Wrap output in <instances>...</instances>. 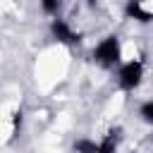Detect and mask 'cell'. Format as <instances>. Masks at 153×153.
I'll use <instances>...</instances> for the list:
<instances>
[{
    "mask_svg": "<svg viewBox=\"0 0 153 153\" xmlns=\"http://www.w3.org/2000/svg\"><path fill=\"white\" fill-rule=\"evenodd\" d=\"M57 5H60V0H43V10H45V12H50V14L57 10Z\"/></svg>",
    "mask_w": 153,
    "mask_h": 153,
    "instance_id": "cell-8",
    "label": "cell"
},
{
    "mask_svg": "<svg viewBox=\"0 0 153 153\" xmlns=\"http://www.w3.org/2000/svg\"><path fill=\"white\" fill-rule=\"evenodd\" d=\"M74 148H76V153H98V146L91 141H79Z\"/></svg>",
    "mask_w": 153,
    "mask_h": 153,
    "instance_id": "cell-6",
    "label": "cell"
},
{
    "mask_svg": "<svg viewBox=\"0 0 153 153\" xmlns=\"http://www.w3.org/2000/svg\"><path fill=\"white\" fill-rule=\"evenodd\" d=\"M53 33H55L60 41H65V43H74V41H79V36H74V33L69 31V26H67L62 19H55V22H53Z\"/></svg>",
    "mask_w": 153,
    "mask_h": 153,
    "instance_id": "cell-3",
    "label": "cell"
},
{
    "mask_svg": "<svg viewBox=\"0 0 153 153\" xmlns=\"http://www.w3.org/2000/svg\"><path fill=\"white\" fill-rule=\"evenodd\" d=\"M93 57H96L100 65H115L117 57H120V43H117V38H115V36H108V38L96 48Z\"/></svg>",
    "mask_w": 153,
    "mask_h": 153,
    "instance_id": "cell-1",
    "label": "cell"
},
{
    "mask_svg": "<svg viewBox=\"0 0 153 153\" xmlns=\"http://www.w3.org/2000/svg\"><path fill=\"white\" fill-rule=\"evenodd\" d=\"M141 81V62H127L120 72V84L124 88H134Z\"/></svg>",
    "mask_w": 153,
    "mask_h": 153,
    "instance_id": "cell-2",
    "label": "cell"
},
{
    "mask_svg": "<svg viewBox=\"0 0 153 153\" xmlns=\"http://www.w3.org/2000/svg\"><path fill=\"white\" fill-rule=\"evenodd\" d=\"M88 2H96V0H88Z\"/></svg>",
    "mask_w": 153,
    "mask_h": 153,
    "instance_id": "cell-9",
    "label": "cell"
},
{
    "mask_svg": "<svg viewBox=\"0 0 153 153\" xmlns=\"http://www.w3.org/2000/svg\"><path fill=\"white\" fill-rule=\"evenodd\" d=\"M141 115H143V120H146V122H153V103H143Z\"/></svg>",
    "mask_w": 153,
    "mask_h": 153,
    "instance_id": "cell-7",
    "label": "cell"
},
{
    "mask_svg": "<svg viewBox=\"0 0 153 153\" xmlns=\"http://www.w3.org/2000/svg\"><path fill=\"white\" fill-rule=\"evenodd\" d=\"M115 146H117V134L110 131V134L105 136V141L98 146V153H115Z\"/></svg>",
    "mask_w": 153,
    "mask_h": 153,
    "instance_id": "cell-5",
    "label": "cell"
},
{
    "mask_svg": "<svg viewBox=\"0 0 153 153\" xmlns=\"http://www.w3.org/2000/svg\"><path fill=\"white\" fill-rule=\"evenodd\" d=\"M127 14L134 17V19H139V22H151V19H153V14L146 12V10L141 7V0H129V5H127Z\"/></svg>",
    "mask_w": 153,
    "mask_h": 153,
    "instance_id": "cell-4",
    "label": "cell"
}]
</instances>
